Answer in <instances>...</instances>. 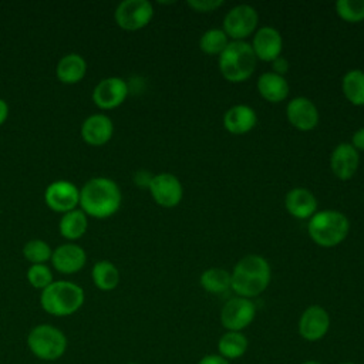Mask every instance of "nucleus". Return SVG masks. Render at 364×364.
<instances>
[{"label":"nucleus","mask_w":364,"mask_h":364,"mask_svg":"<svg viewBox=\"0 0 364 364\" xmlns=\"http://www.w3.org/2000/svg\"><path fill=\"white\" fill-rule=\"evenodd\" d=\"M44 364H48V363H44Z\"/></svg>","instance_id":"a19ab883"},{"label":"nucleus","mask_w":364,"mask_h":364,"mask_svg":"<svg viewBox=\"0 0 364 364\" xmlns=\"http://www.w3.org/2000/svg\"><path fill=\"white\" fill-rule=\"evenodd\" d=\"M351 145H353L357 151H364V127L360 128V129H357V131L353 134Z\"/></svg>","instance_id":"c9c22d12"},{"label":"nucleus","mask_w":364,"mask_h":364,"mask_svg":"<svg viewBox=\"0 0 364 364\" xmlns=\"http://www.w3.org/2000/svg\"><path fill=\"white\" fill-rule=\"evenodd\" d=\"M256 317V306L240 296L229 299L220 309V324L226 331H243Z\"/></svg>","instance_id":"6e6552de"},{"label":"nucleus","mask_w":364,"mask_h":364,"mask_svg":"<svg viewBox=\"0 0 364 364\" xmlns=\"http://www.w3.org/2000/svg\"><path fill=\"white\" fill-rule=\"evenodd\" d=\"M148 189L154 200L162 208H175L183 196V186L181 181L169 172L154 175Z\"/></svg>","instance_id":"f8f14e48"},{"label":"nucleus","mask_w":364,"mask_h":364,"mask_svg":"<svg viewBox=\"0 0 364 364\" xmlns=\"http://www.w3.org/2000/svg\"><path fill=\"white\" fill-rule=\"evenodd\" d=\"M91 277L97 289L102 291L114 290L119 283V272L117 266L108 260H100L92 266Z\"/></svg>","instance_id":"a878e982"},{"label":"nucleus","mask_w":364,"mask_h":364,"mask_svg":"<svg viewBox=\"0 0 364 364\" xmlns=\"http://www.w3.org/2000/svg\"><path fill=\"white\" fill-rule=\"evenodd\" d=\"M257 91L269 102H280L289 95V82L273 71L263 73L257 78Z\"/></svg>","instance_id":"412c9836"},{"label":"nucleus","mask_w":364,"mask_h":364,"mask_svg":"<svg viewBox=\"0 0 364 364\" xmlns=\"http://www.w3.org/2000/svg\"><path fill=\"white\" fill-rule=\"evenodd\" d=\"M272 279L269 262L260 255H246L230 273V289L240 297L253 299L262 294Z\"/></svg>","instance_id":"f03ea898"},{"label":"nucleus","mask_w":364,"mask_h":364,"mask_svg":"<svg viewBox=\"0 0 364 364\" xmlns=\"http://www.w3.org/2000/svg\"><path fill=\"white\" fill-rule=\"evenodd\" d=\"M272 65H273V73H276V74H279V75H283V77H284V74H286L287 70H289V61H287V58H284V57H282V55H279L277 58H274V60L272 61Z\"/></svg>","instance_id":"72a5a7b5"},{"label":"nucleus","mask_w":364,"mask_h":364,"mask_svg":"<svg viewBox=\"0 0 364 364\" xmlns=\"http://www.w3.org/2000/svg\"><path fill=\"white\" fill-rule=\"evenodd\" d=\"M85 300L82 287L68 280H54L41 290V309L54 317H67L77 313Z\"/></svg>","instance_id":"7ed1b4c3"},{"label":"nucleus","mask_w":364,"mask_h":364,"mask_svg":"<svg viewBox=\"0 0 364 364\" xmlns=\"http://www.w3.org/2000/svg\"><path fill=\"white\" fill-rule=\"evenodd\" d=\"M23 255L31 264H46L47 260H51L53 249L41 239H31L24 245Z\"/></svg>","instance_id":"c85d7f7f"},{"label":"nucleus","mask_w":364,"mask_h":364,"mask_svg":"<svg viewBox=\"0 0 364 364\" xmlns=\"http://www.w3.org/2000/svg\"><path fill=\"white\" fill-rule=\"evenodd\" d=\"M250 46L253 48L256 58L272 63L274 58H277L282 54L283 38L279 30L270 26H264L256 30Z\"/></svg>","instance_id":"2eb2a0df"},{"label":"nucleus","mask_w":364,"mask_h":364,"mask_svg":"<svg viewBox=\"0 0 364 364\" xmlns=\"http://www.w3.org/2000/svg\"><path fill=\"white\" fill-rule=\"evenodd\" d=\"M88 228V216L81 209H74L64 213L60 219V233L68 240L80 239Z\"/></svg>","instance_id":"b1692460"},{"label":"nucleus","mask_w":364,"mask_h":364,"mask_svg":"<svg viewBox=\"0 0 364 364\" xmlns=\"http://www.w3.org/2000/svg\"><path fill=\"white\" fill-rule=\"evenodd\" d=\"M117 24L128 31L145 27L154 17V7L148 0H124L114 13Z\"/></svg>","instance_id":"1a4fd4ad"},{"label":"nucleus","mask_w":364,"mask_h":364,"mask_svg":"<svg viewBox=\"0 0 364 364\" xmlns=\"http://www.w3.org/2000/svg\"><path fill=\"white\" fill-rule=\"evenodd\" d=\"M199 283L205 291L219 294L230 289V273L220 267H210L202 272Z\"/></svg>","instance_id":"bb28decb"},{"label":"nucleus","mask_w":364,"mask_h":364,"mask_svg":"<svg viewBox=\"0 0 364 364\" xmlns=\"http://www.w3.org/2000/svg\"><path fill=\"white\" fill-rule=\"evenodd\" d=\"M152 173H149L148 171L145 169H141L138 171L135 175H134V182L135 185L141 186V188H149V183H151V179H152Z\"/></svg>","instance_id":"473e14b6"},{"label":"nucleus","mask_w":364,"mask_h":364,"mask_svg":"<svg viewBox=\"0 0 364 364\" xmlns=\"http://www.w3.org/2000/svg\"><path fill=\"white\" fill-rule=\"evenodd\" d=\"M284 206L297 219H310L317 210V199L306 188H293L286 193Z\"/></svg>","instance_id":"6ab92c4d"},{"label":"nucleus","mask_w":364,"mask_h":364,"mask_svg":"<svg viewBox=\"0 0 364 364\" xmlns=\"http://www.w3.org/2000/svg\"><path fill=\"white\" fill-rule=\"evenodd\" d=\"M127 364H139V363H127Z\"/></svg>","instance_id":"ea45409f"},{"label":"nucleus","mask_w":364,"mask_h":364,"mask_svg":"<svg viewBox=\"0 0 364 364\" xmlns=\"http://www.w3.org/2000/svg\"><path fill=\"white\" fill-rule=\"evenodd\" d=\"M87 262L84 249L75 243H64L53 250L51 263L54 269L63 274L80 272Z\"/></svg>","instance_id":"dca6fc26"},{"label":"nucleus","mask_w":364,"mask_h":364,"mask_svg":"<svg viewBox=\"0 0 364 364\" xmlns=\"http://www.w3.org/2000/svg\"><path fill=\"white\" fill-rule=\"evenodd\" d=\"M350 230L347 216L334 209H324L316 212L307 223L310 239L323 247H333L341 243Z\"/></svg>","instance_id":"20e7f679"},{"label":"nucleus","mask_w":364,"mask_h":364,"mask_svg":"<svg viewBox=\"0 0 364 364\" xmlns=\"http://www.w3.org/2000/svg\"><path fill=\"white\" fill-rule=\"evenodd\" d=\"M358 164V151L348 142H341L337 146H334L330 155V168L333 173L341 181L350 179L355 173Z\"/></svg>","instance_id":"f3484780"},{"label":"nucleus","mask_w":364,"mask_h":364,"mask_svg":"<svg viewBox=\"0 0 364 364\" xmlns=\"http://www.w3.org/2000/svg\"><path fill=\"white\" fill-rule=\"evenodd\" d=\"M257 122L256 112L252 107L245 104H236L230 107L223 115L225 128L235 135H242L253 129Z\"/></svg>","instance_id":"aec40b11"},{"label":"nucleus","mask_w":364,"mask_h":364,"mask_svg":"<svg viewBox=\"0 0 364 364\" xmlns=\"http://www.w3.org/2000/svg\"><path fill=\"white\" fill-rule=\"evenodd\" d=\"M121 200V189L111 178H91L80 189L81 210L95 219L112 216L119 209Z\"/></svg>","instance_id":"f257e3e1"},{"label":"nucleus","mask_w":364,"mask_h":364,"mask_svg":"<svg viewBox=\"0 0 364 364\" xmlns=\"http://www.w3.org/2000/svg\"><path fill=\"white\" fill-rule=\"evenodd\" d=\"M114 134V124L109 117L104 114H92L87 117L81 125L82 139L92 146L107 144Z\"/></svg>","instance_id":"a211bd4d"},{"label":"nucleus","mask_w":364,"mask_h":364,"mask_svg":"<svg viewBox=\"0 0 364 364\" xmlns=\"http://www.w3.org/2000/svg\"><path fill=\"white\" fill-rule=\"evenodd\" d=\"M341 91L353 105H364V71L353 68L343 75Z\"/></svg>","instance_id":"393cba45"},{"label":"nucleus","mask_w":364,"mask_h":364,"mask_svg":"<svg viewBox=\"0 0 364 364\" xmlns=\"http://www.w3.org/2000/svg\"><path fill=\"white\" fill-rule=\"evenodd\" d=\"M229 44L223 28H209L199 38V48L209 55H219Z\"/></svg>","instance_id":"cd10ccee"},{"label":"nucleus","mask_w":364,"mask_h":364,"mask_svg":"<svg viewBox=\"0 0 364 364\" xmlns=\"http://www.w3.org/2000/svg\"><path fill=\"white\" fill-rule=\"evenodd\" d=\"M198 364H230V361H228L226 358H223L222 355H219L218 353L216 354H206L203 355Z\"/></svg>","instance_id":"f704fd0d"},{"label":"nucleus","mask_w":364,"mask_h":364,"mask_svg":"<svg viewBox=\"0 0 364 364\" xmlns=\"http://www.w3.org/2000/svg\"><path fill=\"white\" fill-rule=\"evenodd\" d=\"M336 13L347 23H360L364 20V0H338Z\"/></svg>","instance_id":"c756f323"},{"label":"nucleus","mask_w":364,"mask_h":364,"mask_svg":"<svg viewBox=\"0 0 364 364\" xmlns=\"http://www.w3.org/2000/svg\"><path fill=\"white\" fill-rule=\"evenodd\" d=\"M340 364H355V363H351V361H346V363H340Z\"/></svg>","instance_id":"58836bf2"},{"label":"nucleus","mask_w":364,"mask_h":364,"mask_svg":"<svg viewBox=\"0 0 364 364\" xmlns=\"http://www.w3.org/2000/svg\"><path fill=\"white\" fill-rule=\"evenodd\" d=\"M301 364H323V363L318 361V360H306V361H303Z\"/></svg>","instance_id":"4c0bfd02"},{"label":"nucleus","mask_w":364,"mask_h":364,"mask_svg":"<svg viewBox=\"0 0 364 364\" xmlns=\"http://www.w3.org/2000/svg\"><path fill=\"white\" fill-rule=\"evenodd\" d=\"M87 73V61L82 55L77 53L65 54L57 63L55 74L57 78L64 84H77L80 82Z\"/></svg>","instance_id":"4be33fe9"},{"label":"nucleus","mask_w":364,"mask_h":364,"mask_svg":"<svg viewBox=\"0 0 364 364\" xmlns=\"http://www.w3.org/2000/svg\"><path fill=\"white\" fill-rule=\"evenodd\" d=\"M28 283L38 290H44L50 286L53 280V273L47 264H31L27 270Z\"/></svg>","instance_id":"7c9ffc66"},{"label":"nucleus","mask_w":364,"mask_h":364,"mask_svg":"<svg viewBox=\"0 0 364 364\" xmlns=\"http://www.w3.org/2000/svg\"><path fill=\"white\" fill-rule=\"evenodd\" d=\"M259 14L250 4H237L232 7L223 18V31L232 41H240L256 31Z\"/></svg>","instance_id":"0eeeda50"},{"label":"nucleus","mask_w":364,"mask_h":364,"mask_svg":"<svg viewBox=\"0 0 364 364\" xmlns=\"http://www.w3.org/2000/svg\"><path fill=\"white\" fill-rule=\"evenodd\" d=\"M330 330V316L318 304H311L303 310L297 321L299 336L310 343L320 341Z\"/></svg>","instance_id":"9d476101"},{"label":"nucleus","mask_w":364,"mask_h":364,"mask_svg":"<svg viewBox=\"0 0 364 364\" xmlns=\"http://www.w3.org/2000/svg\"><path fill=\"white\" fill-rule=\"evenodd\" d=\"M128 95V84L121 77H107L101 80L94 91L92 101L101 109H112L119 107Z\"/></svg>","instance_id":"ddd939ff"},{"label":"nucleus","mask_w":364,"mask_h":364,"mask_svg":"<svg viewBox=\"0 0 364 364\" xmlns=\"http://www.w3.org/2000/svg\"><path fill=\"white\" fill-rule=\"evenodd\" d=\"M46 205L60 213H67L77 209L80 205V189L70 181L58 179L53 181L44 192Z\"/></svg>","instance_id":"9b49d317"},{"label":"nucleus","mask_w":364,"mask_h":364,"mask_svg":"<svg viewBox=\"0 0 364 364\" xmlns=\"http://www.w3.org/2000/svg\"><path fill=\"white\" fill-rule=\"evenodd\" d=\"M256 55L253 48L245 40L229 41L219 54V71L229 82H242L252 77L256 68Z\"/></svg>","instance_id":"39448f33"},{"label":"nucleus","mask_w":364,"mask_h":364,"mask_svg":"<svg viewBox=\"0 0 364 364\" xmlns=\"http://www.w3.org/2000/svg\"><path fill=\"white\" fill-rule=\"evenodd\" d=\"M286 117L299 131H310L318 124V109L307 97L291 98L286 105Z\"/></svg>","instance_id":"4468645a"},{"label":"nucleus","mask_w":364,"mask_h":364,"mask_svg":"<svg viewBox=\"0 0 364 364\" xmlns=\"http://www.w3.org/2000/svg\"><path fill=\"white\" fill-rule=\"evenodd\" d=\"M186 4L199 13L215 11L220 6H223V0H188Z\"/></svg>","instance_id":"2f4dec72"},{"label":"nucleus","mask_w":364,"mask_h":364,"mask_svg":"<svg viewBox=\"0 0 364 364\" xmlns=\"http://www.w3.org/2000/svg\"><path fill=\"white\" fill-rule=\"evenodd\" d=\"M218 354L228 361L243 357L249 347V340L243 331H225L218 340Z\"/></svg>","instance_id":"5701e85b"},{"label":"nucleus","mask_w":364,"mask_h":364,"mask_svg":"<svg viewBox=\"0 0 364 364\" xmlns=\"http://www.w3.org/2000/svg\"><path fill=\"white\" fill-rule=\"evenodd\" d=\"M7 115H9V105L3 98H0V125H3V122L7 119Z\"/></svg>","instance_id":"e433bc0d"},{"label":"nucleus","mask_w":364,"mask_h":364,"mask_svg":"<svg viewBox=\"0 0 364 364\" xmlns=\"http://www.w3.org/2000/svg\"><path fill=\"white\" fill-rule=\"evenodd\" d=\"M27 347L34 357L50 364L65 354L68 340L64 331L58 327L41 323L28 331Z\"/></svg>","instance_id":"423d86ee"}]
</instances>
